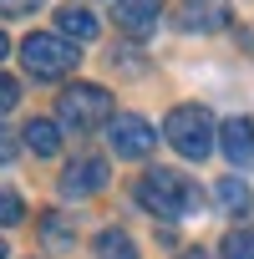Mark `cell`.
<instances>
[{
	"label": "cell",
	"instance_id": "6da1fadb",
	"mask_svg": "<svg viewBox=\"0 0 254 259\" xmlns=\"http://www.w3.org/2000/svg\"><path fill=\"white\" fill-rule=\"evenodd\" d=\"M138 203H143L148 213H158V219H188V213H198L203 193H198V183H188L183 173L153 168V173H143V183H138Z\"/></svg>",
	"mask_w": 254,
	"mask_h": 259
},
{
	"label": "cell",
	"instance_id": "277c9868",
	"mask_svg": "<svg viewBox=\"0 0 254 259\" xmlns=\"http://www.w3.org/2000/svg\"><path fill=\"white\" fill-rule=\"evenodd\" d=\"M76 56H81V51H76L66 36H46V31L26 36V46H21L26 71H31V76H41V81H61V76L76 66Z\"/></svg>",
	"mask_w": 254,
	"mask_h": 259
},
{
	"label": "cell",
	"instance_id": "d6986e66",
	"mask_svg": "<svg viewBox=\"0 0 254 259\" xmlns=\"http://www.w3.org/2000/svg\"><path fill=\"white\" fill-rule=\"evenodd\" d=\"M16 148H21V143H16V133H6V127H0V163H11V158H16Z\"/></svg>",
	"mask_w": 254,
	"mask_h": 259
},
{
	"label": "cell",
	"instance_id": "ac0fdd59",
	"mask_svg": "<svg viewBox=\"0 0 254 259\" xmlns=\"http://www.w3.org/2000/svg\"><path fill=\"white\" fill-rule=\"evenodd\" d=\"M41 0H0V16H31Z\"/></svg>",
	"mask_w": 254,
	"mask_h": 259
},
{
	"label": "cell",
	"instance_id": "7a4b0ae2",
	"mask_svg": "<svg viewBox=\"0 0 254 259\" xmlns=\"http://www.w3.org/2000/svg\"><path fill=\"white\" fill-rule=\"evenodd\" d=\"M117 112H112V92L97 87V81H76L61 92L56 102V122L71 127V133H92V127H107Z\"/></svg>",
	"mask_w": 254,
	"mask_h": 259
},
{
	"label": "cell",
	"instance_id": "52a82bcc",
	"mask_svg": "<svg viewBox=\"0 0 254 259\" xmlns=\"http://www.w3.org/2000/svg\"><path fill=\"white\" fill-rule=\"evenodd\" d=\"M219 148L234 168H254V122L249 117H229L219 127Z\"/></svg>",
	"mask_w": 254,
	"mask_h": 259
},
{
	"label": "cell",
	"instance_id": "30bf717a",
	"mask_svg": "<svg viewBox=\"0 0 254 259\" xmlns=\"http://www.w3.org/2000/svg\"><path fill=\"white\" fill-rule=\"evenodd\" d=\"M56 31H61L71 46H87V41H97V16L81 11V6H61V11H56Z\"/></svg>",
	"mask_w": 254,
	"mask_h": 259
},
{
	"label": "cell",
	"instance_id": "4fadbf2b",
	"mask_svg": "<svg viewBox=\"0 0 254 259\" xmlns=\"http://www.w3.org/2000/svg\"><path fill=\"white\" fill-rule=\"evenodd\" d=\"M214 198L224 203V213H249V183H244V178H234V173L214 183Z\"/></svg>",
	"mask_w": 254,
	"mask_h": 259
},
{
	"label": "cell",
	"instance_id": "ba28073f",
	"mask_svg": "<svg viewBox=\"0 0 254 259\" xmlns=\"http://www.w3.org/2000/svg\"><path fill=\"white\" fill-rule=\"evenodd\" d=\"M97 188H107V163H102V158H76V163L61 173V193H66V198H87V193H97Z\"/></svg>",
	"mask_w": 254,
	"mask_h": 259
},
{
	"label": "cell",
	"instance_id": "8fae6325",
	"mask_svg": "<svg viewBox=\"0 0 254 259\" xmlns=\"http://www.w3.org/2000/svg\"><path fill=\"white\" fill-rule=\"evenodd\" d=\"M26 148H31L36 158H56V153H61V127H56L51 117H31V122H26Z\"/></svg>",
	"mask_w": 254,
	"mask_h": 259
},
{
	"label": "cell",
	"instance_id": "8992f818",
	"mask_svg": "<svg viewBox=\"0 0 254 259\" xmlns=\"http://www.w3.org/2000/svg\"><path fill=\"white\" fill-rule=\"evenodd\" d=\"M173 21H178V31H198V36L224 31L229 26V0H178Z\"/></svg>",
	"mask_w": 254,
	"mask_h": 259
},
{
	"label": "cell",
	"instance_id": "ffe728a7",
	"mask_svg": "<svg viewBox=\"0 0 254 259\" xmlns=\"http://www.w3.org/2000/svg\"><path fill=\"white\" fill-rule=\"evenodd\" d=\"M178 259H214V254H203V249H188V254H178Z\"/></svg>",
	"mask_w": 254,
	"mask_h": 259
},
{
	"label": "cell",
	"instance_id": "9c48e42d",
	"mask_svg": "<svg viewBox=\"0 0 254 259\" xmlns=\"http://www.w3.org/2000/svg\"><path fill=\"white\" fill-rule=\"evenodd\" d=\"M158 11H163V0H117V26L127 36H148L158 26Z\"/></svg>",
	"mask_w": 254,
	"mask_h": 259
},
{
	"label": "cell",
	"instance_id": "7402d4cb",
	"mask_svg": "<svg viewBox=\"0 0 254 259\" xmlns=\"http://www.w3.org/2000/svg\"><path fill=\"white\" fill-rule=\"evenodd\" d=\"M0 259H6V244H0Z\"/></svg>",
	"mask_w": 254,
	"mask_h": 259
},
{
	"label": "cell",
	"instance_id": "5b68a950",
	"mask_svg": "<svg viewBox=\"0 0 254 259\" xmlns=\"http://www.w3.org/2000/svg\"><path fill=\"white\" fill-rule=\"evenodd\" d=\"M107 143H112L117 158H148V153L158 148V133H153V122H148V117L122 112V117L107 122Z\"/></svg>",
	"mask_w": 254,
	"mask_h": 259
},
{
	"label": "cell",
	"instance_id": "9a60e30c",
	"mask_svg": "<svg viewBox=\"0 0 254 259\" xmlns=\"http://www.w3.org/2000/svg\"><path fill=\"white\" fill-rule=\"evenodd\" d=\"M21 213H26V203H21V193H11V188H0V224H21Z\"/></svg>",
	"mask_w": 254,
	"mask_h": 259
},
{
	"label": "cell",
	"instance_id": "5bb4252c",
	"mask_svg": "<svg viewBox=\"0 0 254 259\" xmlns=\"http://www.w3.org/2000/svg\"><path fill=\"white\" fill-rule=\"evenodd\" d=\"M219 259H254V229H229L219 244Z\"/></svg>",
	"mask_w": 254,
	"mask_h": 259
},
{
	"label": "cell",
	"instance_id": "44dd1931",
	"mask_svg": "<svg viewBox=\"0 0 254 259\" xmlns=\"http://www.w3.org/2000/svg\"><path fill=\"white\" fill-rule=\"evenodd\" d=\"M6 51H11V41H6V31H0V61H6Z\"/></svg>",
	"mask_w": 254,
	"mask_h": 259
},
{
	"label": "cell",
	"instance_id": "7c38bea8",
	"mask_svg": "<svg viewBox=\"0 0 254 259\" xmlns=\"http://www.w3.org/2000/svg\"><path fill=\"white\" fill-rule=\"evenodd\" d=\"M92 249H97V259H138V244H133V234H122V229H102Z\"/></svg>",
	"mask_w": 254,
	"mask_h": 259
},
{
	"label": "cell",
	"instance_id": "3957f363",
	"mask_svg": "<svg viewBox=\"0 0 254 259\" xmlns=\"http://www.w3.org/2000/svg\"><path fill=\"white\" fill-rule=\"evenodd\" d=\"M163 133H168V143L183 153V158H208L214 153V143H219V127H214V117H208V107H193V102H183V107H173L168 112V122H163Z\"/></svg>",
	"mask_w": 254,
	"mask_h": 259
},
{
	"label": "cell",
	"instance_id": "e0dca14e",
	"mask_svg": "<svg viewBox=\"0 0 254 259\" xmlns=\"http://www.w3.org/2000/svg\"><path fill=\"white\" fill-rule=\"evenodd\" d=\"M41 239H46V244H71V234H66L61 219H46V224H41Z\"/></svg>",
	"mask_w": 254,
	"mask_h": 259
},
{
	"label": "cell",
	"instance_id": "2e32d148",
	"mask_svg": "<svg viewBox=\"0 0 254 259\" xmlns=\"http://www.w3.org/2000/svg\"><path fill=\"white\" fill-rule=\"evenodd\" d=\"M21 102V87H16V76H6V71H0V112H11Z\"/></svg>",
	"mask_w": 254,
	"mask_h": 259
}]
</instances>
